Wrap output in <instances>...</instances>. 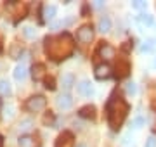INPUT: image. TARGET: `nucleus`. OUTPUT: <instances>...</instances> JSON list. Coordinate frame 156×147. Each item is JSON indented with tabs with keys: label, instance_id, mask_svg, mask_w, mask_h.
Masks as SVG:
<instances>
[{
	"label": "nucleus",
	"instance_id": "c756f323",
	"mask_svg": "<svg viewBox=\"0 0 156 147\" xmlns=\"http://www.w3.org/2000/svg\"><path fill=\"white\" fill-rule=\"evenodd\" d=\"M94 7H95V9H101V7H104V2H102V0H95Z\"/></svg>",
	"mask_w": 156,
	"mask_h": 147
},
{
	"label": "nucleus",
	"instance_id": "20e7f679",
	"mask_svg": "<svg viewBox=\"0 0 156 147\" xmlns=\"http://www.w3.org/2000/svg\"><path fill=\"white\" fill-rule=\"evenodd\" d=\"M94 38V28L90 26V24H83V26H80L76 31V40L80 43H90Z\"/></svg>",
	"mask_w": 156,
	"mask_h": 147
},
{
	"label": "nucleus",
	"instance_id": "7c9ffc66",
	"mask_svg": "<svg viewBox=\"0 0 156 147\" xmlns=\"http://www.w3.org/2000/svg\"><path fill=\"white\" fill-rule=\"evenodd\" d=\"M0 147H4V138H2V135H0Z\"/></svg>",
	"mask_w": 156,
	"mask_h": 147
},
{
	"label": "nucleus",
	"instance_id": "1a4fd4ad",
	"mask_svg": "<svg viewBox=\"0 0 156 147\" xmlns=\"http://www.w3.org/2000/svg\"><path fill=\"white\" fill-rule=\"evenodd\" d=\"M76 90L80 95H83V97H90V95H94V87H92V83H90L89 80H83V81H80L76 87Z\"/></svg>",
	"mask_w": 156,
	"mask_h": 147
},
{
	"label": "nucleus",
	"instance_id": "9b49d317",
	"mask_svg": "<svg viewBox=\"0 0 156 147\" xmlns=\"http://www.w3.org/2000/svg\"><path fill=\"white\" fill-rule=\"evenodd\" d=\"M56 16H57V7L56 5H44L42 7V19H44L45 23L52 21Z\"/></svg>",
	"mask_w": 156,
	"mask_h": 147
},
{
	"label": "nucleus",
	"instance_id": "cd10ccee",
	"mask_svg": "<svg viewBox=\"0 0 156 147\" xmlns=\"http://www.w3.org/2000/svg\"><path fill=\"white\" fill-rule=\"evenodd\" d=\"M144 147H156V137L154 135L147 137V140H146V145Z\"/></svg>",
	"mask_w": 156,
	"mask_h": 147
},
{
	"label": "nucleus",
	"instance_id": "f8f14e48",
	"mask_svg": "<svg viewBox=\"0 0 156 147\" xmlns=\"http://www.w3.org/2000/svg\"><path fill=\"white\" fill-rule=\"evenodd\" d=\"M31 76H33L35 81H42L45 80V66L44 64H33V68H31Z\"/></svg>",
	"mask_w": 156,
	"mask_h": 147
},
{
	"label": "nucleus",
	"instance_id": "f257e3e1",
	"mask_svg": "<svg viewBox=\"0 0 156 147\" xmlns=\"http://www.w3.org/2000/svg\"><path fill=\"white\" fill-rule=\"evenodd\" d=\"M44 50L45 54L54 59V61H62L73 54L75 50V42H73V36L69 33H61L57 36H47L44 43Z\"/></svg>",
	"mask_w": 156,
	"mask_h": 147
},
{
	"label": "nucleus",
	"instance_id": "dca6fc26",
	"mask_svg": "<svg viewBox=\"0 0 156 147\" xmlns=\"http://www.w3.org/2000/svg\"><path fill=\"white\" fill-rule=\"evenodd\" d=\"M128 71H130V66H128L127 61H120L116 64V76L118 78H123V76H127Z\"/></svg>",
	"mask_w": 156,
	"mask_h": 147
},
{
	"label": "nucleus",
	"instance_id": "2eb2a0df",
	"mask_svg": "<svg viewBox=\"0 0 156 147\" xmlns=\"http://www.w3.org/2000/svg\"><path fill=\"white\" fill-rule=\"evenodd\" d=\"M26 76H28V68H26L24 64H17L16 69H14V78H16L17 81H23Z\"/></svg>",
	"mask_w": 156,
	"mask_h": 147
},
{
	"label": "nucleus",
	"instance_id": "9d476101",
	"mask_svg": "<svg viewBox=\"0 0 156 147\" xmlns=\"http://www.w3.org/2000/svg\"><path fill=\"white\" fill-rule=\"evenodd\" d=\"M7 11L9 12L16 11V19H19V17H24V14H26V5L19 4V2H11V4H7Z\"/></svg>",
	"mask_w": 156,
	"mask_h": 147
},
{
	"label": "nucleus",
	"instance_id": "2f4dec72",
	"mask_svg": "<svg viewBox=\"0 0 156 147\" xmlns=\"http://www.w3.org/2000/svg\"><path fill=\"white\" fill-rule=\"evenodd\" d=\"M76 147H87V145H83V144H80V145H76Z\"/></svg>",
	"mask_w": 156,
	"mask_h": 147
},
{
	"label": "nucleus",
	"instance_id": "f704fd0d",
	"mask_svg": "<svg viewBox=\"0 0 156 147\" xmlns=\"http://www.w3.org/2000/svg\"><path fill=\"white\" fill-rule=\"evenodd\" d=\"M154 64H156V59H154Z\"/></svg>",
	"mask_w": 156,
	"mask_h": 147
},
{
	"label": "nucleus",
	"instance_id": "0eeeda50",
	"mask_svg": "<svg viewBox=\"0 0 156 147\" xmlns=\"http://www.w3.org/2000/svg\"><path fill=\"white\" fill-rule=\"evenodd\" d=\"M73 133L71 132H62L61 135L57 137L56 147H73Z\"/></svg>",
	"mask_w": 156,
	"mask_h": 147
},
{
	"label": "nucleus",
	"instance_id": "c85d7f7f",
	"mask_svg": "<svg viewBox=\"0 0 156 147\" xmlns=\"http://www.w3.org/2000/svg\"><path fill=\"white\" fill-rule=\"evenodd\" d=\"M45 87H47V88H50V90H54V88H56V85H54V80L47 78V80H45Z\"/></svg>",
	"mask_w": 156,
	"mask_h": 147
},
{
	"label": "nucleus",
	"instance_id": "4468645a",
	"mask_svg": "<svg viewBox=\"0 0 156 147\" xmlns=\"http://www.w3.org/2000/svg\"><path fill=\"white\" fill-rule=\"evenodd\" d=\"M137 21L142 26H146V28H153L154 26V17L151 16V14H139L137 16Z\"/></svg>",
	"mask_w": 156,
	"mask_h": 147
},
{
	"label": "nucleus",
	"instance_id": "b1692460",
	"mask_svg": "<svg viewBox=\"0 0 156 147\" xmlns=\"http://www.w3.org/2000/svg\"><path fill=\"white\" fill-rule=\"evenodd\" d=\"M153 43H154V42H151V40H147V42H144V43H142V45H140V52H142V54H147V52H151V49H153Z\"/></svg>",
	"mask_w": 156,
	"mask_h": 147
},
{
	"label": "nucleus",
	"instance_id": "4be33fe9",
	"mask_svg": "<svg viewBox=\"0 0 156 147\" xmlns=\"http://www.w3.org/2000/svg\"><path fill=\"white\" fill-rule=\"evenodd\" d=\"M144 123H146V119L142 118V116H137V118H134V121H132V126L139 130V128H142V126H144Z\"/></svg>",
	"mask_w": 156,
	"mask_h": 147
},
{
	"label": "nucleus",
	"instance_id": "412c9836",
	"mask_svg": "<svg viewBox=\"0 0 156 147\" xmlns=\"http://www.w3.org/2000/svg\"><path fill=\"white\" fill-rule=\"evenodd\" d=\"M11 94V83L7 80H0V95H9Z\"/></svg>",
	"mask_w": 156,
	"mask_h": 147
},
{
	"label": "nucleus",
	"instance_id": "423d86ee",
	"mask_svg": "<svg viewBox=\"0 0 156 147\" xmlns=\"http://www.w3.org/2000/svg\"><path fill=\"white\" fill-rule=\"evenodd\" d=\"M94 76L97 80H108L109 76H111V68L108 66V64H97L95 66V69H94Z\"/></svg>",
	"mask_w": 156,
	"mask_h": 147
},
{
	"label": "nucleus",
	"instance_id": "473e14b6",
	"mask_svg": "<svg viewBox=\"0 0 156 147\" xmlns=\"http://www.w3.org/2000/svg\"><path fill=\"white\" fill-rule=\"evenodd\" d=\"M0 50H2V45H0Z\"/></svg>",
	"mask_w": 156,
	"mask_h": 147
},
{
	"label": "nucleus",
	"instance_id": "72a5a7b5",
	"mask_svg": "<svg viewBox=\"0 0 156 147\" xmlns=\"http://www.w3.org/2000/svg\"><path fill=\"white\" fill-rule=\"evenodd\" d=\"M154 45H156V40H154Z\"/></svg>",
	"mask_w": 156,
	"mask_h": 147
},
{
	"label": "nucleus",
	"instance_id": "f03ea898",
	"mask_svg": "<svg viewBox=\"0 0 156 147\" xmlns=\"http://www.w3.org/2000/svg\"><path fill=\"white\" fill-rule=\"evenodd\" d=\"M106 111H108V123H109V126L113 130H118L123 125L125 118H127L128 104L125 102V99L115 95V97H111V101L108 102Z\"/></svg>",
	"mask_w": 156,
	"mask_h": 147
},
{
	"label": "nucleus",
	"instance_id": "5701e85b",
	"mask_svg": "<svg viewBox=\"0 0 156 147\" xmlns=\"http://www.w3.org/2000/svg\"><path fill=\"white\" fill-rule=\"evenodd\" d=\"M23 33H24V36H28V38H35L37 36V29H33L31 26H26V28L23 29Z\"/></svg>",
	"mask_w": 156,
	"mask_h": 147
},
{
	"label": "nucleus",
	"instance_id": "bb28decb",
	"mask_svg": "<svg viewBox=\"0 0 156 147\" xmlns=\"http://www.w3.org/2000/svg\"><path fill=\"white\" fill-rule=\"evenodd\" d=\"M125 90H127L128 94H132V95H134L135 92H137V87H135V83H134V81H128L127 85H125Z\"/></svg>",
	"mask_w": 156,
	"mask_h": 147
},
{
	"label": "nucleus",
	"instance_id": "6e6552de",
	"mask_svg": "<svg viewBox=\"0 0 156 147\" xmlns=\"http://www.w3.org/2000/svg\"><path fill=\"white\" fill-rule=\"evenodd\" d=\"M71 106H73V97L68 92H64V94H61V95L57 97V108L59 109L68 111V109H71Z\"/></svg>",
	"mask_w": 156,
	"mask_h": 147
},
{
	"label": "nucleus",
	"instance_id": "7ed1b4c3",
	"mask_svg": "<svg viewBox=\"0 0 156 147\" xmlns=\"http://www.w3.org/2000/svg\"><path fill=\"white\" fill-rule=\"evenodd\" d=\"M45 106H47V99L44 95H33L26 102V109L30 113H40V111L45 109Z\"/></svg>",
	"mask_w": 156,
	"mask_h": 147
},
{
	"label": "nucleus",
	"instance_id": "aec40b11",
	"mask_svg": "<svg viewBox=\"0 0 156 147\" xmlns=\"http://www.w3.org/2000/svg\"><path fill=\"white\" fill-rule=\"evenodd\" d=\"M31 128H33V121L31 119H23L21 123L17 125V130L21 132V133H28Z\"/></svg>",
	"mask_w": 156,
	"mask_h": 147
},
{
	"label": "nucleus",
	"instance_id": "6ab92c4d",
	"mask_svg": "<svg viewBox=\"0 0 156 147\" xmlns=\"http://www.w3.org/2000/svg\"><path fill=\"white\" fill-rule=\"evenodd\" d=\"M61 85L66 88V90H69L73 85H75V76H73L71 73H66V74H62V78H61Z\"/></svg>",
	"mask_w": 156,
	"mask_h": 147
},
{
	"label": "nucleus",
	"instance_id": "a878e982",
	"mask_svg": "<svg viewBox=\"0 0 156 147\" xmlns=\"http://www.w3.org/2000/svg\"><path fill=\"white\" fill-rule=\"evenodd\" d=\"M71 23V19H64V21H57V23L52 24V29H59V28H64L68 24Z\"/></svg>",
	"mask_w": 156,
	"mask_h": 147
},
{
	"label": "nucleus",
	"instance_id": "ddd939ff",
	"mask_svg": "<svg viewBox=\"0 0 156 147\" xmlns=\"http://www.w3.org/2000/svg\"><path fill=\"white\" fill-rule=\"evenodd\" d=\"M80 118H85V119H94L95 118V108L94 106H85L78 111Z\"/></svg>",
	"mask_w": 156,
	"mask_h": 147
},
{
	"label": "nucleus",
	"instance_id": "f3484780",
	"mask_svg": "<svg viewBox=\"0 0 156 147\" xmlns=\"http://www.w3.org/2000/svg\"><path fill=\"white\" fill-rule=\"evenodd\" d=\"M97 29H99L101 33H108L111 29V19L109 17H101L99 24H97Z\"/></svg>",
	"mask_w": 156,
	"mask_h": 147
},
{
	"label": "nucleus",
	"instance_id": "39448f33",
	"mask_svg": "<svg viewBox=\"0 0 156 147\" xmlns=\"http://www.w3.org/2000/svg\"><path fill=\"white\" fill-rule=\"evenodd\" d=\"M97 54H99V57H102V59H113V57L116 56V50L113 49L109 43H106V42H102L99 45V49H97Z\"/></svg>",
	"mask_w": 156,
	"mask_h": 147
},
{
	"label": "nucleus",
	"instance_id": "393cba45",
	"mask_svg": "<svg viewBox=\"0 0 156 147\" xmlns=\"http://www.w3.org/2000/svg\"><path fill=\"white\" fill-rule=\"evenodd\" d=\"M132 7H134V9H137V11H142V9H146V7H147V2L135 0V2H132Z\"/></svg>",
	"mask_w": 156,
	"mask_h": 147
},
{
	"label": "nucleus",
	"instance_id": "a211bd4d",
	"mask_svg": "<svg viewBox=\"0 0 156 147\" xmlns=\"http://www.w3.org/2000/svg\"><path fill=\"white\" fill-rule=\"evenodd\" d=\"M17 145L19 147H33L35 145V140L31 135H21L17 138Z\"/></svg>",
	"mask_w": 156,
	"mask_h": 147
}]
</instances>
